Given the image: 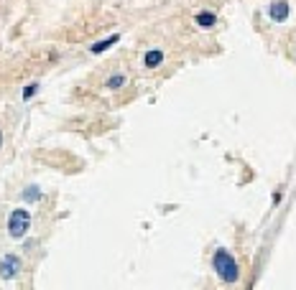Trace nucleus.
<instances>
[{"label":"nucleus","mask_w":296,"mask_h":290,"mask_svg":"<svg viewBox=\"0 0 296 290\" xmlns=\"http://www.w3.org/2000/svg\"><path fill=\"white\" fill-rule=\"evenodd\" d=\"M212 267H215V273L220 275L222 283H235L238 280V262H235V257H232L227 250H217L215 252Z\"/></svg>","instance_id":"obj_1"},{"label":"nucleus","mask_w":296,"mask_h":290,"mask_svg":"<svg viewBox=\"0 0 296 290\" xmlns=\"http://www.w3.org/2000/svg\"><path fill=\"white\" fill-rule=\"evenodd\" d=\"M31 227V214L26 209H15L8 219V234L10 237H23Z\"/></svg>","instance_id":"obj_2"},{"label":"nucleus","mask_w":296,"mask_h":290,"mask_svg":"<svg viewBox=\"0 0 296 290\" xmlns=\"http://www.w3.org/2000/svg\"><path fill=\"white\" fill-rule=\"evenodd\" d=\"M18 270H20V260L15 255H5L3 260H0V278H3V280L15 278Z\"/></svg>","instance_id":"obj_3"},{"label":"nucleus","mask_w":296,"mask_h":290,"mask_svg":"<svg viewBox=\"0 0 296 290\" xmlns=\"http://www.w3.org/2000/svg\"><path fill=\"white\" fill-rule=\"evenodd\" d=\"M289 13H291L289 0H273V3L268 5V15H271V20H276V23H284V20L289 18Z\"/></svg>","instance_id":"obj_4"},{"label":"nucleus","mask_w":296,"mask_h":290,"mask_svg":"<svg viewBox=\"0 0 296 290\" xmlns=\"http://www.w3.org/2000/svg\"><path fill=\"white\" fill-rule=\"evenodd\" d=\"M197 26L199 28H212L215 23H217V15L215 13H209V10H202V13H197Z\"/></svg>","instance_id":"obj_5"},{"label":"nucleus","mask_w":296,"mask_h":290,"mask_svg":"<svg viewBox=\"0 0 296 290\" xmlns=\"http://www.w3.org/2000/svg\"><path fill=\"white\" fill-rule=\"evenodd\" d=\"M161 61H163V51H158V49L148 51V54L143 56V66H148V69H153V66H158Z\"/></svg>","instance_id":"obj_6"},{"label":"nucleus","mask_w":296,"mask_h":290,"mask_svg":"<svg viewBox=\"0 0 296 290\" xmlns=\"http://www.w3.org/2000/svg\"><path fill=\"white\" fill-rule=\"evenodd\" d=\"M118 41H120V36H118V33H113L110 38H105V41H97V43H95V46H92L90 51H92V54H102V51H108V49L113 46V43H118Z\"/></svg>","instance_id":"obj_7"},{"label":"nucleus","mask_w":296,"mask_h":290,"mask_svg":"<svg viewBox=\"0 0 296 290\" xmlns=\"http://www.w3.org/2000/svg\"><path fill=\"white\" fill-rule=\"evenodd\" d=\"M38 196H41V189H38V186H31V189L23 193V201H26V204H31V201H38Z\"/></svg>","instance_id":"obj_8"},{"label":"nucleus","mask_w":296,"mask_h":290,"mask_svg":"<svg viewBox=\"0 0 296 290\" xmlns=\"http://www.w3.org/2000/svg\"><path fill=\"white\" fill-rule=\"evenodd\" d=\"M108 89H120V87H125V77L123 74H115V77H110L108 79V84H105Z\"/></svg>","instance_id":"obj_9"},{"label":"nucleus","mask_w":296,"mask_h":290,"mask_svg":"<svg viewBox=\"0 0 296 290\" xmlns=\"http://www.w3.org/2000/svg\"><path fill=\"white\" fill-rule=\"evenodd\" d=\"M36 92H38V84H28V87H26V92H23V99H31Z\"/></svg>","instance_id":"obj_10"},{"label":"nucleus","mask_w":296,"mask_h":290,"mask_svg":"<svg viewBox=\"0 0 296 290\" xmlns=\"http://www.w3.org/2000/svg\"><path fill=\"white\" fill-rule=\"evenodd\" d=\"M0 145H3V132H0Z\"/></svg>","instance_id":"obj_11"}]
</instances>
